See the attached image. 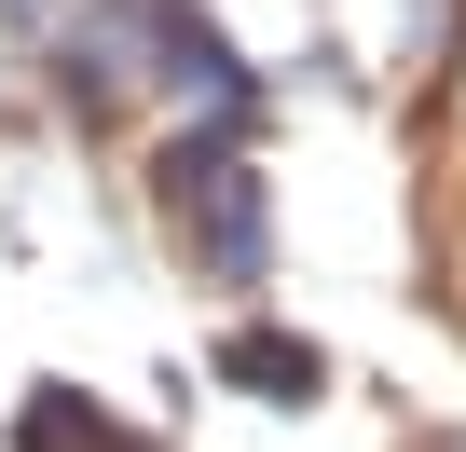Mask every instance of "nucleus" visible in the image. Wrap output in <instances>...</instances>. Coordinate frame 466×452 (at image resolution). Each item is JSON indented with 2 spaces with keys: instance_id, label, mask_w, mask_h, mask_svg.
Instances as JSON below:
<instances>
[{
  "instance_id": "1",
  "label": "nucleus",
  "mask_w": 466,
  "mask_h": 452,
  "mask_svg": "<svg viewBox=\"0 0 466 452\" xmlns=\"http://www.w3.org/2000/svg\"><path fill=\"white\" fill-rule=\"evenodd\" d=\"M28 452H124V425L110 411H83V397H28V425H15Z\"/></svg>"
},
{
  "instance_id": "2",
  "label": "nucleus",
  "mask_w": 466,
  "mask_h": 452,
  "mask_svg": "<svg viewBox=\"0 0 466 452\" xmlns=\"http://www.w3.org/2000/svg\"><path fill=\"white\" fill-rule=\"evenodd\" d=\"M233 384H261V397H316V357H302V343H233Z\"/></svg>"
}]
</instances>
